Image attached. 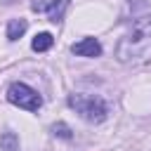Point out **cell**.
Instances as JSON below:
<instances>
[{
	"label": "cell",
	"mask_w": 151,
	"mask_h": 151,
	"mask_svg": "<svg viewBox=\"0 0 151 151\" xmlns=\"http://www.w3.org/2000/svg\"><path fill=\"white\" fill-rule=\"evenodd\" d=\"M52 45H54V38H52V33H38V35L33 38V42H31L33 52H47Z\"/></svg>",
	"instance_id": "6"
},
{
	"label": "cell",
	"mask_w": 151,
	"mask_h": 151,
	"mask_svg": "<svg viewBox=\"0 0 151 151\" xmlns=\"http://www.w3.org/2000/svg\"><path fill=\"white\" fill-rule=\"evenodd\" d=\"M7 101L19 106V109H26V111H38L42 104L40 94L33 87H28L26 83H12L7 90Z\"/></svg>",
	"instance_id": "3"
},
{
	"label": "cell",
	"mask_w": 151,
	"mask_h": 151,
	"mask_svg": "<svg viewBox=\"0 0 151 151\" xmlns=\"http://www.w3.org/2000/svg\"><path fill=\"white\" fill-rule=\"evenodd\" d=\"M26 28H28L26 19H9V24H7V40H19L26 33Z\"/></svg>",
	"instance_id": "5"
},
{
	"label": "cell",
	"mask_w": 151,
	"mask_h": 151,
	"mask_svg": "<svg viewBox=\"0 0 151 151\" xmlns=\"http://www.w3.org/2000/svg\"><path fill=\"white\" fill-rule=\"evenodd\" d=\"M19 149V137L14 132H2L0 134V151H17Z\"/></svg>",
	"instance_id": "7"
},
{
	"label": "cell",
	"mask_w": 151,
	"mask_h": 151,
	"mask_svg": "<svg viewBox=\"0 0 151 151\" xmlns=\"http://www.w3.org/2000/svg\"><path fill=\"white\" fill-rule=\"evenodd\" d=\"M68 106L76 109V113L87 123H101L106 118V113H109L104 99L94 97V94H71L68 97Z\"/></svg>",
	"instance_id": "2"
},
{
	"label": "cell",
	"mask_w": 151,
	"mask_h": 151,
	"mask_svg": "<svg viewBox=\"0 0 151 151\" xmlns=\"http://www.w3.org/2000/svg\"><path fill=\"white\" fill-rule=\"evenodd\" d=\"M52 132H54V137L71 139V127H68L66 123H54V125H52Z\"/></svg>",
	"instance_id": "9"
},
{
	"label": "cell",
	"mask_w": 151,
	"mask_h": 151,
	"mask_svg": "<svg viewBox=\"0 0 151 151\" xmlns=\"http://www.w3.org/2000/svg\"><path fill=\"white\" fill-rule=\"evenodd\" d=\"M71 52L78 54V57H99L101 54V45H99L97 38H83V40L73 42Z\"/></svg>",
	"instance_id": "4"
},
{
	"label": "cell",
	"mask_w": 151,
	"mask_h": 151,
	"mask_svg": "<svg viewBox=\"0 0 151 151\" xmlns=\"http://www.w3.org/2000/svg\"><path fill=\"white\" fill-rule=\"evenodd\" d=\"M52 2H54V0H33V2H31V9H33V12H50Z\"/></svg>",
	"instance_id": "10"
},
{
	"label": "cell",
	"mask_w": 151,
	"mask_h": 151,
	"mask_svg": "<svg viewBox=\"0 0 151 151\" xmlns=\"http://www.w3.org/2000/svg\"><path fill=\"white\" fill-rule=\"evenodd\" d=\"M116 59L120 64H142L151 59V17L132 21L127 33L116 45Z\"/></svg>",
	"instance_id": "1"
},
{
	"label": "cell",
	"mask_w": 151,
	"mask_h": 151,
	"mask_svg": "<svg viewBox=\"0 0 151 151\" xmlns=\"http://www.w3.org/2000/svg\"><path fill=\"white\" fill-rule=\"evenodd\" d=\"M66 5H68V0H54L52 7H50V12H47V17H50L52 21H59L61 14H64V9H66Z\"/></svg>",
	"instance_id": "8"
}]
</instances>
